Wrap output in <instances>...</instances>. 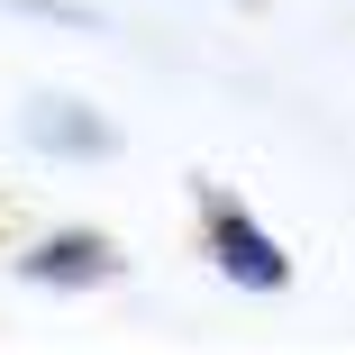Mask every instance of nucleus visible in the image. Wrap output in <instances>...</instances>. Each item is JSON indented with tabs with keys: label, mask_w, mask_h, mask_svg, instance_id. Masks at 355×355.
Here are the masks:
<instances>
[{
	"label": "nucleus",
	"mask_w": 355,
	"mask_h": 355,
	"mask_svg": "<svg viewBox=\"0 0 355 355\" xmlns=\"http://www.w3.org/2000/svg\"><path fill=\"white\" fill-rule=\"evenodd\" d=\"M191 246H200V264L228 282V292H246V301H282L292 292V255H282V237L255 219V209L228 191V182H191Z\"/></svg>",
	"instance_id": "obj_1"
},
{
	"label": "nucleus",
	"mask_w": 355,
	"mask_h": 355,
	"mask_svg": "<svg viewBox=\"0 0 355 355\" xmlns=\"http://www.w3.org/2000/svg\"><path fill=\"white\" fill-rule=\"evenodd\" d=\"M10 273L28 282V292H110V282L128 273V255H119L110 228L64 219V228H37V237L10 255Z\"/></svg>",
	"instance_id": "obj_2"
},
{
	"label": "nucleus",
	"mask_w": 355,
	"mask_h": 355,
	"mask_svg": "<svg viewBox=\"0 0 355 355\" xmlns=\"http://www.w3.org/2000/svg\"><path fill=\"white\" fill-rule=\"evenodd\" d=\"M19 146H37L46 164H110L119 155V119H101L73 92H28L19 101Z\"/></svg>",
	"instance_id": "obj_3"
},
{
	"label": "nucleus",
	"mask_w": 355,
	"mask_h": 355,
	"mask_svg": "<svg viewBox=\"0 0 355 355\" xmlns=\"http://www.w3.org/2000/svg\"><path fill=\"white\" fill-rule=\"evenodd\" d=\"M0 10H28V19H46V28H101L92 0H0Z\"/></svg>",
	"instance_id": "obj_4"
},
{
	"label": "nucleus",
	"mask_w": 355,
	"mask_h": 355,
	"mask_svg": "<svg viewBox=\"0 0 355 355\" xmlns=\"http://www.w3.org/2000/svg\"><path fill=\"white\" fill-rule=\"evenodd\" d=\"M228 10H264V0H228Z\"/></svg>",
	"instance_id": "obj_5"
}]
</instances>
